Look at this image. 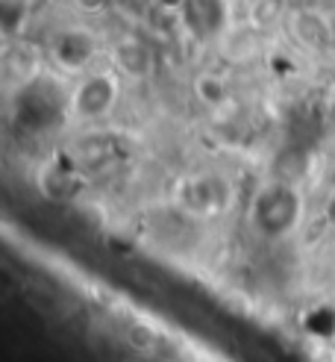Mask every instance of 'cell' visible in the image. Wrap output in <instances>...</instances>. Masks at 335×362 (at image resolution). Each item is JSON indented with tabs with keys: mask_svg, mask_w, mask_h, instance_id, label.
<instances>
[{
	"mask_svg": "<svg viewBox=\"0 0 335 362\" xmlns=\"http://www.w3.org/2000/svg\"><path fill=\"white\" fill-rule=\"evenodd\" d=\"M303 194L291 180H268L247 204V224L264 242H282L297 233L303 221Z\"/></svg>",
	"mask_w": 335,
	"mask_h": 362,
	"instance_id": "6da1fadb",
	"label": "cell"
},
{
	"mask_svg": "<svg viewBox=\"0 0 335 362\" xmlns=\"http://www.w3.org/2000/svg\"><path fill=\"white\" fill-rule=\"evenodd\" d=\"M229 204V186L218 174H194L185 177L176 189V206L191 218H209L224 212Z\"/></svg>",
	"mask_w": 335,
	"mask_h": 362,
	"instance_id": "3957f363",
	"label": "cell"
},
{
	"mask_svg": "<svg viewBox=\"0 0 335 362\" xmlns=\"http://www.w3.org/2000/svg\"><path fill=\"white\" fill-rule=\"evenodd\" d=\"M47 57L65 74H85L92 71V62L97 57V42L85 27H65L50 39Z\"/></svg>",
	"mask_w": 335,
	"mask_h": 362,
	"instance_id": "277c9868",
	"label": "cell"
},
{
	"mask_svg": "<svg viewBox=\"0 0 335 362\" xmlns=\"http://www.w3.org/2000/svg\"><path fill=\"white\" fill-rule=\"evenodd\" d=\"M194 95H197L206 106H221L229 95V88L218 74H200L194 80Z\"/></svg>",
	"mask_w": 335,
	"mask_h": 362,
	"instance_id": "ba28073f",
	"label": "cell"
},
{
	"mask_svg": "<svg viewBox=\"0 0 335 362\" xmlns=\"http://www.w3.org/2000/svg\"><path fill=\"white\" fill-rule=\"evenodd\" d=\"M156 4L162 6V9H168L171 15H176V18H180V12L185 9V4H188V0H156Z\"/></svg>",
	"mask_w": 335,
	"mask_h": 362,
	"instance_id": "9c48e42d",
	"label": "cell"
},
{
	"mask_svg": "<svg viewBox=\"0 0 335 362\" xmlns=\"http://www.w3.org/2000/svg\"><path fill=\"white\" fill-rule=\"evenodd\" d=\"M112 65L127 80H147L156 71V53L138 35H123L112 45Z\"/></svg>",
	"mask_w": 335,
	"mask_h": 362,
	"instance_id": "5b68a950",
	"label": "cell"
},
{
	"mask_svg": "<svg viewBox=\"0 0 335 362\" xmlns=\"http://www.w3.org/2000/svg\"><path fill=\"white\" fill-rule=\"evenodd\" d=\"M291 30L300 42H303L306 47H324L327 39H329V24H327V18L321 12H315V9H300L294 12L291 18Z\"/></svg>",
	"mask_w": 335,
	"mask_h": 362,
	"instance_id": "52a82bcc",
	"label": "cell"
},
{
	"mask_svg": "<svg viewBox=\"0 0 335 362\" xmlns=\"http://www.w3.org/2000/svg\"><path fill=\"white\" fill-rule=\"evenodd\" d=\"M224 15H226V9H224L221 0H188L185 9L180 12L185 27L197 35V39L215 35L224 24Z\"/></svg>",
	"mask_w": 335,
	"mask_h": 362,
	"instance_id": "8992f818",
	"label": "cell"
},
{
	"mask_svg": "<svg viewBox=\"0 0 335 362\" xmlns=\"http://www.w3.org/2000/svg\"><path fill=\"white\" fill-rule=\"evenodd\" d=\"M327 218L335 224V192H332V197H329V201H327Z\"/></svg>",
	"mask_w": 335,
	"mask_h": 362,
	"instance_id": "8fae6325",
	"label": "cell"
},
{
	"mask_svg": "<svg viewBox=\"0 0 335 362\" xmlns=\"http://www.w3.org/2000/svg\"><path fill=\"white\" fill-rule=\"evenodd\" d=\"M121 98L118 71H85L77 77L68 95V112L80 124H95L109 118Z\"/></svg>",
	"mask_w": 335,
	"mask_h": 362,
	"instance_id": "7a4b0ae2",
	"label": "cell"
},
{
	"mask_svg": "<svg viewBox=\"0 0 335 362\" xmlns=\"http://www.w3.org/2000/svg\"><path fill=\"white\" fill-rule=\"evenodd\" d=\"M109 0H77V6L80 9H88V12H97V9H103Z\"/></svg>",
	"mask_w": 335,
	"mask_h": 362,
	"instance_id": "30bf717a",
	"label": "cell"
}]
</instances>
